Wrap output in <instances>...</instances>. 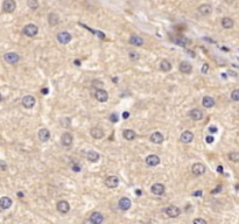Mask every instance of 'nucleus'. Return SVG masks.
Masks as SVG:
<instances>
[{
  "label": "nucleus",
  "mask_w": 239,
  "mask_h": 224,
  "mask_svg": "<svg viewBox=\"0 0 239 224\" xmlns=\"http://www.w3.org/2000/svg\"><path fill=\"white\" fill-rule=\"evenodd\" d=\"M202 104H203L204 107L210 109V107H212V106L215 105V99L210 96H204L203 99H202Z\"/></svg>",
  "instance_id": "a878e982"
},
{
  "label": "nucleus",
  "mask_w": 239,
  "mask_h": 224,
  "mask_svg": "<svg viewBox=\"0 0 239 224\" xmlns=\"http://www.w3.org/2000/svg\"><path fill=\"white\" fill-rule=\"evenodd\" d=\"M118 185H119V179L115 175L107 176L105 180V186L107 188H117Z\"/></svg>",
  "instance_id": "1a4fd4ad"
},
{
  "label": "nucleus",
  "mask_w": 239,
  "mask_h": 224,
  "mask_svg": "<svg viewBox=\"0 0 239 224\" xmlns=\"http://www.w3.org/2000/svg\"><path fill=\"white\" fill-rule=\"evenodd\" d=\"M4 58L5 61L9 63V64H17L19 61H20V56H19V54L17 53H13V52H11V53H6L4 55Z\"/></svg>",
  "instance_id": "423d86ee"
},
{
  "label": "nucleus",
  "mask_w": 239,
  "mask_h": 224,
  "mask_svg": "<svg viewBox=\"0 0 239 224\" xmlns=\"http://www.w3.org/2000/svg\"><path fill=\"white\" fill-rule=\"evenodd\" d=\"M229 159L233 162H239V153L238 152H231V153H229Z\"/></svg>",
  "instance_id": "72a5a7b5"
},
{
  "label": "nucleus",
  "mask_w": 239,
  "mask_h": 224,
  "mask_svg": "<svg viewBox=\"0 0 239 224\" xmlns=\"http://www.w3.org/2000/svg\"><path fill=\"white\" fill-rule=\"evenodd\" d=\"M89 221L93 224H100L103 223V221H104V216H103V214H100V212L95 211V212H92V214L90 215Z\"/></svg>",
  "instance_id": "9b49d317"
},
{
  "label": "nucleus",
  "mask_w": 239,
  "mask_h": 224,
  "mask_svg": "<svg viewBox=\"0 0 239 224\" xmlns=\"http://www.w3.org/2000/svg\"><path fill=\"white\" fill-rule=\"evenodd\" d=\"M56 208H57V210L60 211L61 214H66V212H69V210H70V204L66 202V201L62 200V201L57 202Z\"/></svg>",
  "instance_id": "4468645a"
},
{
  "label": "nucleus",
  "mask_w": 239,
  "mask_h": 224,
  "mask_svg": "<svg viewBox=\"0 0 239 224\" xmlns=\"http://www.w3.org/2000/svg\"><path fill=\"white\" fill-rule=\"evenodd\" d=\"M235 25V22L231 18H223L222 19V26L223 28H225V29H231L232 27Z\"/></svg>",
  "instance_id": "c756f323"
},
{
  "label": "nucleus",
  "mask_w": 239,
  "mask_h": 224,
  "mask_svg": "<svg viewBox=\"0 0 239 224\" xmlns=\"http://www.w3.org/2000/svg\"><path fill=\"white\" fill-rule=\"evenodd\" d=\"M27 5H28V7L31 9H33V11L39 8V1H37V0H28V1H27Z\"/></svg>",
  "instance_id": "473e14b6"
},
{
  "label": "nucleus",
  "mask_w": 239,
  "mask_h": 224,
  "mask_svg": "<svg viewBox=\"0 0 239 224\" xmlns=\"http://www.w3.org/2000/svg\"><path fill=\"white\" fill-rule=\"evenodd\" d=\"M191 70H193V67H191V64L189 63V62H187V61H182L181 63H180V71H181L182 74H190Z\"/></svg>",
  "instance_id": "aec40b11"
},
{
  "label": "nucleus",
  "mask_w": 239,
  "mask_h": 224,
  "mask_svg": "<svg viewBox=\"0 0 239 224\" xmlns=\"http://www.w3.org/2000/svg\"><path fill=\"white\" fill-rule=\"evenodd\" d=\"M129 117V112H124V113H123V118L124 119H127Z\"/></svg>",
  "instance_id": "de8ad7c7"
},
{
  "label": "nucleus",
  "mask_w": 239,
  "mask_h": 224,
  "mask_svg": "<svg viewBox=\"0 0 239 224\" xmlns=\"http://www.w3.org/2000/svg\"><path fill=\"white\" fill-rule=\"evenodd\" d=\"M56 39H57V41L60 43L66 44L72 40V35H71L70 33H68V32H60L57 34V36H56Z\"/></svg>",
  "instance_id": "39448f33"
},
{
  "label": "nucleus",
  "mask_w": 239,
  "mask_h": 224,
  "mask_svg": "<svg viewBox=\"0 0 239 224\" xmlns=\"http://www.w3.org/2000/svg\"><path fill=\"white\" fill-rule=\"evenodd\" d=\"M110 120L112 122V123H117V122L119 120V117H118V114H117V113H112L110 116Z\"/></svg>",
  "instance_id": "4c0bfd02"
},
{
  "label": "nucleus",
  "mask_w": 239,
  "mask_h": 224,
  "mask_svg": "<svg viewBox=\"0 0 239 224\" xmlns=\"http://www.w3.org/2000/svg\"><path fill=\"white\" fill-rule=\"evenodd\" d=\"M202 194H203V193H202V190H197V192H194V193H193V195H194V196H196V197H199V196H202Z\"/></svg>",
  "instance_id": "37998d69"
},
{
  "label": "nucleus",
  "mask_w": 239,
  "mask_h": 224,
  "mask_svg": "<svg viewBox=\"0 0 239 224\" xmlns=\"http://www.w3.org/2000/svg\"><path fill=\"white\" fill-rule=\"evenodd\" d=\"M222 188H223L222 186H217V188H216V189H213L212 192H211V194H217V193H219V192H221V190H222Z\"/></svg>",
  "instance_id": "79ce46f5"
},
{
  "label": "nucleus",
  "mask_w": 239,
  "mask_h": 224,
  "mask_svg": "<svg viewBox=\"0 0 239 224\" xmlns=\"http://www.w3.org/2000/svg\"><path fill=\"white\" fill-rule=\"evenodd\" d=\"M163 211H164V214L168 216V217H170V218H175V217H178V216L181 215V209H180L178 207H175V206L167 207Z\"/></svg>",
  "instance_id": "f03ea898"
},
{
  "label": "nucleus",
  "mask_w": 239,
  "mask_h": 224,
  "mask_svg": "<svg viewBox=\"0 0 239 224\" xmlns=\"http://www.w3.org/2000/svg\"><path fill=\"white\" fill-rule=\"evenodd\" d=\"M231 99L233 102H239V89H235L231 92Z\"/></svg>",
  "instance_id": "c9c22d12"
},
{
  "label": "nucleus",
  "mask_w": 239,
  "mask_h": 224,
  "mask_svg": "<svg viewBox=\"0 0 239 224\" xmlns=\"http://www.w3.org/2000/svg\"><path fill=\"white\" fill-rule=\"evenodd\" d=\"M149 140L153 142V144H156V145H159V144H162L164 140L163 136L160 133V132H154V133H152L151 138H149Z\"/></svg>",
  "instance_id": "f3484780"
},
{
  "label": "nucleus",
  "mask_w": 239,
  "mask_h": 224,
  "mask_svg": "<svg viewBox=\"0 0 239 224\" xmlns=\"http://www.w3.org/2000/svg\"><path fill=\"white\" fill-rule=\"evenodd\" d=\"M131 200L127 197H121L119 200V202H118V207H119V209L120 210H123V211H126V210H129V208H131Z\"/></svg>",
  "instance_id": "ddd939ff"
},
{
  "label": "nucleus",
  "mask_w": 239,
  "mask_h": 224,
  "mask_svg": "<svg viewBox=\"0 0 239 224\" xmlns=\"http://www.w3.org/2000/svg\"><path fill=\"white\" fill-rule=\"evenodd\" d=\"M139 57H140V55L137 52H134V50L129 52V58L131 61H137V60H139Z\"/></svg>",
  "instance_id": "f704fd0d"
},
{
  "label": "nucleus",
  "mask_w": 239,
  "mask_h": 224,
  "mask_svg": "<svg viewBox=\"0 0 239 224\" xmlns=\"http://www.w3.org/2000/svg\"><path fill=\"white\" fill-rule=\"evenodd\" d=\"M48 22L50 26H57L60 22V17L56 13H50L48 15Z\"/></svg>",
  "instance_id": "bb28decb"
},
{
  "label": "nucleus",
  "mask_w": 239,
  "mask_h": 224,
  "mask_svg": "<svg viewBox=\"0 0 239 224\" xmlns=\"http://www.w3.org/2000/svg\"><path fill=\"white\" fill-rule=\"evenodd\" d=\"M209 132H210V133H216V132H217V127H215V126L209 127Z\"/></svg>",
  "instance_id": "a18cd8bd"
},
{
  "label": "nucleus",
  "mask_w": 239,
  "mask_h": 224,
  "mask_svg": "<svg viewBox=\"0 0 239 224\" xmlns=\"http://www.w3.org/2000/svg\"><path fill=\"white\" fill-rule=\"evenodd\" d=\"M205 140H207V142H208V144H211V142H213V140H215V139H213V137L208 136V137H207V139H205Z\"/></svg>",
  "instance_id": "c03bdc74"
},
{
  "label": "nucleus",
  "mask_w": 239,
  "mask_h": 224,
  "mask_svg": "<svg viewBox=\"0 0 239 224\" xmlns=\"http://www.w3.org/2000/svg\"><path fill=\"white\" fill-rule=\"evenodd\" d=\"M164 190H166V188H164V186L162 183H154V185L152 186V193L154 194V195H158V196L163 195Z\"/></svg>",
  "instance_id": "dca6fc26"
},
{
  "label": "nucleus",
  "mask_w": 239,
  "mask_h": 224,
  "mask_svg": "<svg viewBox=\"0 0 239 224\" xmlns=\"http://www.w3.org/2000/svg\"><path fill=\"white\" fill-rule=\"evenodd\" d=\"M193 222H194V224H207V221L203 220V218H195Z\"/></svg>",
  "instance_id": "58836bf2"
},
{
  "label": "nucleus",
  "mask_w": 239,
  "mask_h": 224,
  "mask_svg": "<svg viewBox=\"0 0 239 224\" xmlns=\"http://www.w3.org/2000/svg\"><path fill=\"white\" fill-rule=\"evenodd\" d=\"M207 171V167L204 166L203 163L201 162H196L193 165V167H191V173L194 174L195 176H201L203 175L204 173Z\"/></svg>",
  "instance_id": "7ed1b4c3"
},
{
  "label": "nucleus",
  "mask_w": 239,
  "mask_h": 224,
  "mask_svg": "<svg viewBox=\"0 0 239 224\" xmlns=\"http://www.w3.org/2000/svg\"><path fill=\"white\" fill-rule=\"evenodd\" d=\"M123 137H124L126 140L132 141L135 139L137 134H135V132L133 131V130H124V132H123Z\"/></svg>",
  "instance_id": "c85d7f7f"
},
{
  "label": "nucleus",
  "mask_w": 239,
  "mask_h": 224,
  "mask_svg": "<svg viewBox=\"0 0 239 224\" xmlns=\"http://www.w3.org/2000/svg\"><path fill=\"white\" fill-rule=\"evenodd\" d=\"M42 93H43V95H47V93H48V89H42Z\"/></svg>",
  "instance_id": "09e8293b"
},
{
  "label": "nucleus",
  "mask_w": 239,
  "mask_h": 224,
  "mask_svg": "<svg viewBox=\"0 0 239 224\" xmlns=\"http://www.w3.org/2000/svg\"><path fill=\"white\" fill-rule=\"evenodd\" d=\"M72 141H74V137L71 136L69 132H66L61 136V144L63 146H66V147L70 146L72 144Z\"/></svg>",
  "instance_id": "f8f14e48"
},
{
  "label": "nucleus",
  "mask_w": 239,
  "mask_h": 224,
  "mask_svg": "<svg viewBox=\"0 0 239 224\" xmlns=\"http://www.w3.org/2000/svg\"><path fill=\"white\" fill-rule=\"evenodd\" d=\"M92 87L93 88H97V89H102L103 82L102 81H97V79H95V81H92Z\"/></svg>",
  "instance_id": "e433bc0d"
},
{
  "label": "nucleus",
  "mask_w": 239,
  "mask_h": 224,
  "mask_svg": "<svg viewBox=\"0 0 239 224\" xmlns=\"http://www.w3.org/2000/svg\"><path fill=\"white\" fill-rule=\"evenodd\" d=\"M218 169H217V171L218 172H219V173H223V167H222V166H218Z\"/></svg>",
  "instance_id": "3c124183"
},
{
  "label": "nucleus",
  "mask_w": 239,
  "mask_h": 224,
  "mask_svg": "<svg viewBox=\"0 0 239 224\" xmlns=\"http://www.w3.org/2000/svg\"><path fill=\"white\" fill-rule=\"evenodd\" d=\"M17 195H18V196H19V197H20V198L23 197V193H21V192H19V193L17 194Z\"/></svg>",
  "instance_id": "8fccbe9b"
},
{
  "label": "nucleus",
  "mask_w": 239,
  "mask_h": 224,
  "mask_svg": "<svg viewBox=\"0 0 239 224\" xmlns=\"http://www.w3.org/2000/svg\"><path fill=\"white\" fill-rule=\"evenodd\" d=\"M174 42H175L177 46H180V47H183V48H184L187 44L189 43V40L187 39V37H182L181 36V37H177V39L174 40Z\"/></svg>",
  "instance_id": "7c9ffc66"
},
{
  "label": "nucleus",
  "mask_w": 239,
  "mask_h": 224,
  "mask_svg": "<svg viewBox=\"0 0 239 224\" xmlns=\"http://www.w3.org/2000/svg\"><path fill=\"white\" fill-rule=\"evenodd\" d=\"M186 53L189 54V55H190V57H195L196 56L195 53H194V52H191V50H186Z\"/></svg>",
  "instance_id": "49530a36"
},
{
  "label": "nucleus",
  "mask_w": 239,
  "mask_h": 224,
  "mask_svg": "<svg viewBox=\"0 0 239 224\" xmlns=\"http://www.w3.org/2000/svg\"><path fill=\"white\" fill-rule=\"evenodd\" d=\"M17 8V2L15 0H4L2 2V9L6 13H13Z\"/></svg>",
  "instance_id": "20e7f679"
},
{
  "label": "nucleus",
  "mask_w": 239,
  "mask_h": 224,
  "mask_svg": "<svg viewBox=\"0 0 239 224\" xmlns=\"http://www.w3.org/2000/svg\"><path fill=\"white\" fill-rule=\"evenodd\" d=\"M90 134H91V137L95 138V139H102L103 137H104V131H103V128L100 127H93L91 128Z\"/></svg>",
  "instance_id": "4be33fe9"
},
{
  "label": "nucleus",
  "mask_w": 239,
  "mask_h": 224,
  "mask_svg": "<svg viewBox=\"0 0 239 224\" xmlns=\"http://www.w3.org/2000/svg\"><path fill=\"white\" fill-rule=\"evenodd\" d=\"M71 169L74 172H80V165H72V166H71Z\"/></svg>",
  "instance_id": "a19ab883"
},
{
  "label": "nucleus",
  "mask_w": 239,
  "mask_h": 224,
  "mask_svg": "<svg viewBox=\"0 0 239 224\" xmlns=\"http://www.w3.org/2000/svg\"><path fill=\"white\" fill-rule=\"evenodd\" d=\"M198 12L202 14V15H209V14L212 12V6L209 4L201 5L198 7Z\"/></svg>",
  "instance_id": "5701e85b"
},
{
  "label": "nucleus",
  "mask_w": 239,
  "mask_h": 224,
  "mask_svg": "<svg viewBox=\"0 0 239 224\" xmlns=\"http://www.w3.org/2000/svg\"><path fill=\"white\" fill-rule=\"evenodd\" d=\"M21 103H22V105H23V107H26V109H32V107H34L36 101L33 96L27 95V96H25L23 98H22Z\"/></svg>",
  "instance_id": "0eeeda50"
},
{
  "label": "nucleus",
  "mask_w": 239,
  "mask_h": 224,
  "mask_svg": "<svg viewBox=\"0 0 239 224\" xmlns=\"http://www.w3.org/2000/svg\"><path fill=\"white\" fill-rule=\"evenodd\" d=\"M208 70H209V64H208V63H204L203 67H202V69H201V71H202L203 74H207V72H208Z\"/></svg>",
  "instance_id": "ea45409f"
},
{
  "label": "nucleus",
  "mask_w": 239,
  "mask_h": 224,
  "mask_svg": "<svg viewBox=\"0 0 239 224\" xmlns=\"http://www.w3.org/2000/svg\"><path fill=\"white\" fill-rule=\"evenodd\" d=\"M86 159L90 162H97L98 160L100 159V155L96 151H89L88 153H86Z\"/></svg>",
  "instance_id": "b1692460"
},
{
  "label": "nucleus",
  "mask_w": 239,
  "mask_h": 224,
  "mask_svg": "<svg viewBox=\"0 0 239 224\" xmlns=\"http://www.w3.org/2000/svg\"><path fill=\"white\" fill-rule=\"evenodd\" d=\"M189 117H190L193 120L198 122V120H201V119L203 118V112L201 110H198V109H193V110H190V112H189Z\"/></svg>",
  "instance_id": "6ab92c4d"
},
{
  "label": "nucleus",
  "mask_w": 239,
  "mask_h": 224,
  "mask_svg": "<svg viewBox=\"0 0 239 224\" xmlns=\"http://www.w3.org/2000/svg\"><path fill=\"white\" fill-rule=\"evenodd\" d=\"M129 43L133 46H137V47H141L144 44V39L139 35H132L129 37Z\"/></svg>",
  "instance_id": "393cba45"
},
{
  "label": "nucleus",
  "mask_w": 239,
  "mask_h": 224,
  "mask_svg": "<svg viewBox=\"0 0 239 224\" xmlns=\"http://www.w3.org/2000/svg\"><path fill=\"white\" fill-rule=\"evenodd\" d=\"M1 99H2V96H1V93H0V102H1Z\"/></svg>",
  "instance_id": "5fc2aeb1"
},
{
  "label": "nucleus",
  "mask_w": 239,
  "mask_h": 224,
  "mask_svg": "<svg viewBox=\"0 0 239 224\" xmlns=\"http://www.w3.org/2000/svg\"><path fill=\"white\" fill-rule=\"evenodd\" d=\"M37 137L42 142H46V141H48L50 139V132L47 128H41L39 133H37Z\"/></svg>",
  "instance_id": "a211bd4d"
},
{
  "label": "nucleus",
  "mask_w": 239,
  "mask_h": 224,
  "mask_svg": "<svg viewBox=\"0 0 239 224\" xmlns=\"http://www.w3.org/2000/svg\"><path fill=\"white\" fill-rule=\"evenodd\" d=\"M37 33H39V27L34 23H29V25L23 27V34L28 37H34Z\"/></svg>",
  "instance_id": "f257e3e1"
},
{
  "label": "nucleus",
  "mask_w": 239,
  "mask_h": 224,
  "mask_svg": "<svg viewBox=\"0 0 239 224\" xmlns=\"http://www.w3.org/2000/svg\"><path fill=\"white\" fill-rule=\"evenodd\" d=\"M95 97H96V99H97L98 102L105 103V102L109 99V93H107V91L103 90V89H97V90H96V93H95Z\"/></svg>",
  "instance_id": "6e6552de"
},
{
  "label": "nucleus",
  "mask_w": 239,
  "mask_h": 224,
  "mask_svg": "<svg viewBox=\"0 0 239 224\" xmlns=\"http://www.w3.org/2000/svg\"><path fill=\"white\" fill-rule=\"evenodd\" d=\"M135 193H137L138 195H141V190H137V192H135Z\"/></svg>",
  "instance_id": "864d4df0"
},
{
  "label": "nucleus",
  "mask_w": 239,
  "mask_h": 224,
  "mask_svg": "<svg viewBox=\"0 0 239 224\" xmlns=\"http://www.w3.org/2000/svg\"><path fill=\"white\" fill-rule=\"evenodd\" d=\"M180 140L183 142V144H189L191 141L194 140V133L190 131H184L180 137Z\"/></svg>",
  "instance_id": "2eb2a0df"
},
{
  "label": "nucleus",
  "mask_w": 239,
  "mask_h": 224,
  "mask_svg": "<svg viewBox=\"0 0 239 224\" xmlns=\"http://www.w3.org/2000/svg\"><path fill=\"white\" fill-rule=\"evenodd\" d=\"M60 123H61V126L64 128H68L71 126V119L69 117H64V118L60 119Z\"/></svg>",
  "instance_id": "2f4dec72"
},
{
  "label": "nucleus",
  "mask_w": 239,
  "mask_h": 224,
  "mask_svg": "<svg viewBox=\"0 0 239 224\" xmlns=\"http://www.w3.org/2000/svg\"><path fill=\"white\" fill-rule=\"evenodd\" d=\"M75 64H77V66H80V61H77V60H76V61H75Z\"/></svg>",
  "instance_id": "603ef678"
},
{
  "label": "nucleus",
  "mask_w": 239,
  "mask_h": 224,
  "mask_svg": "<svg viewBox=\"0 0 239 224\" xmlns=\"http://www.w3.org/2000/svg\"><path fill=\"white\" fill-rule=\"evenodd\" d=\"M146 165L147 166H149V167H155V166H158L160 163V158L158 155H155V154H151V155H148L146 158Z\"/></svg>",
  "instance_id": "9d476101"
},
{
  "label": "nucleus",
  "mask_w": 239,
  "mask_h": 224,
  "mask_svg": "<svg viewBox=\"0 0 239 224\" xmlns=\"http://www.w3.org/2000/svg\"><path fill=\"white\" fill-rule=\"evenodd\" d=\"M172 68H173V66H172V63H170L168 60H162L161 63H160V69H161L162 71H164V72L170 71L172 70Z\"/></svg>",
  "instance_id": "cd10ccee"
},
{
  "label": "nucleus",
  "mask_w": 239,
  "mask_h": 224,
  "mask_svg": "<svg viewBox=\"0 0 239 224\" xmlns=\"http://www.w3.org/2000/svg\"><path fill=\"white\" fill-rule=\"evenodd\" d=\"M12 200L7 196H4V197L0 198V208L2 209V210H6V209H9L11 206H12Z\"/></svg>",
  "instance_id": "412c9836"
}]
</instances>
